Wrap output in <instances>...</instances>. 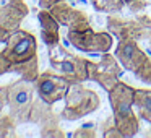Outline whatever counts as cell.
Wrapping results in <instances>:
<instances>
[{
	"mask_svg": "<svg viewBox=\"0 0 151 138\" xmlns=\"http://www.w3.org/2000/svg\"><path fill=\"white\" fill-rule=\"evenodd\" d=\"M104 137H106V138H111V137H112V138H125L124 133H122V132L119 130L115 125H112V127L106 128V130H104Z\"/></svg>",
	"mask_w": 151,
	"mask_h": 138,
	"instance_id": "cell-20",
	"label": "cell"
},
{
	"mask_svg": "<svg viewBox=\"0 0 151 138\" xmlns=\"http://www.w3.org/2000/svg\"><path fill=\"white\" fill-rule=\"evenodd\" d=\"M124 2H125L127 5H130V4H133V2H137V0H124Z\"/></svg>",
	"mask_w": 151,
	"mask_h": 138,
	"instance_id": "cell-24",
	"label": "cell"
},
{
	"mask_svg": "<svg viewBox=\"0 0 151 138\" xmlns=\"http://www.w3.org/2000/svg\"><path fill=\"white\" fill-rule=\"evenodd\" d=\"M73 137L75 138H94L96 137V132H94V127H93L91 124L89 125H83V127L76 128V132L73 133Z\"/></svg>",
	"mask_w": 151,
	"mask_h": 138,
	"instance_id": "cell-18",
	"label": "cell"
},
{
	"mask_svg": "<svg viewBox=\"0 0 151 138\" xmlns=\"http://www.w3.org/2000/svg\"><path fill=\"white\" fill-rule=\"evenodd\" d=\"M109 94V102L112 107L114 125L124 133V137H133L140 130V120L133 114L135 106V88L124 81L112 86Z\"/></svg>",
	"mask_w": 151,
	"mask_h": 138,
	"instance_id": "cell-2",
	"label": "cell"
},
{
	"mask_svg": "<svg viewBox=\"0 0 151 138\" xmlns=\"http://www.w3.org/2000/svg\"><path fill=\"white\" fill-rule=\"evenodd\" d=\"M114 55L125 70L132 72L140 81L151 85V59L138 46V41L120 39Z\"/></svg>",
	"mask_w": 151,
	"mask_h": 138,
	"instance_id": "cell-5",
	"label": "cell"
},
{
	"mask_svg": "<svg viewBox=\"0 0 151 138\" xmlns=\"http://www.w3.org/2000/svg\"><path fill=\"white\" fill-rule=\"evenodd\" d=\"M68 41L75 49L86 54H104L112 49V34L109 33H94L91 28L85 31H70Z\"/></svg>",
	"mask_w": 151,
	"mask_h": 138,
	"instance_id": "cell-9",
	"label": "cell"
},
{
	"mask_svg": "<svg viewBox=\"0 0 151 138\" xmlns=\"http://www.w3.org/2000/svg\"><path fill=\"white\" fill-rule=\"evenodd\" d=\"M60 2H63V0H39V7H41V10H50V8L55 7Z\"/></svg>",
	"mask_w": 151,
	"mask_h": 138,
	"instance_id": "cell-22",
	"label": "cell"
},
{
	"mask_svg": "<svg viewBox=\"0 0 151 138\" xmlns=\"http://www.w3.org/2000/svg\"><path fill=\"white\" fill-rule=\"evenodd\" d=\"M146 137H151V132H150V133H148V135H146Z\"/></svg>",
	"mask_w": 151,
	"mask_h": 138,
	"instance_id": "cell-26",
	"label": "cell"
},
{
	"mask_svg": "<svg viewBox=\"0 0 151 138\" xmlns=\"http://www.w3.org/2000/svg\"><path fill=\"white\" fill-rule=\"evenodd\" d=\"M60 119H62L60 115L54 114L52 117H49L46 122H42V124L39 125L41 127V137H44V138H63L65 137L63 130L59 125Z\"/></svg>",
	"mask_w": 151,
	"mask_h": 138,
	"instance_id": "cell-15",
	"label": "cell"
},
{
	"mask_svg": "<svg viewBox=\"0 0 151 138\" xmlns=\"http://www.w3.org/2000/svg\"><path fill=\"white\" fill-rule=\"evenodd\" d=\"M101 107V98L96 91L88 89L81 83H70L65 94V107L60 112V117L65 120H78L93 114Z\"/></svg>",
	"mask_w": 151,
	"mask_h": 138,
	"instance_id": "cell-4",
	"label": "cell"
},
{
	"mask_svg": "<svg viewBox=\"0 0 151 138\" xmlns=\"http://www.w3.org/2000/svg\"><path fill=\"white\" fill-rule=\"evenodd\" d=\"M135 107L138 115L151 125V89H135Z\"/></svg>",
	"mask_w": 151,
	"mask_h": 138,
	"instance_id": "cell-14",
	"label": "cell"
},
{
	"mask_svg": "<svg viewBox=\"0 0 151 138\" xmlns=\"http://www.w3.org/2000/svg\"><path fill=\"white\" fill-rule=\"evenodd\" d=\"M122 67L119 65V60L115 55L109 52L101 54V59L98 62H88V80L96 81L104 91H111L112 86L120 81Z\"/></svg>",
	"mask_w": 151,
	"mask_h": 138,
	"instance_id": "cell-8",
	"label": "cell"
},
{
	"mask_svg": "<svg viewBox=\"0 0 151 138\" xmlns=\"http://www.w3.org/2000/svg\"><path fill=\"white\" fill-rule=\"evenodd\" d=\"M5 59L12 63V73L21 78L36 81L39 76L37 67V39L26 29H15L10 33L2 49Z\"/></svg>",
	"mask_w": 151,
	"mask_h": 138,
	"instance_id": "cell-1",
	"label": "cell"
},
{
	"mask_svg": "<svg viewBox=\"0 0 151 138\" xmlns=\"http://www.w3.org/2000/svg\"><path fill=\"white\" fill-rule=\"evenodd\" d=\"M88 2H91L94 10L102 13H119L125 5L124 0H88Z\"/></svg>",
	"mask_w": 151,
	"mask_h": 138,
	"instance_id": "cell-16",
	"label": "cell"
},
{
	"mask_svg": "<svg viewBox=\"0 0 151 138\" xmlns=\"http://www.w3.org/2000/svg\"><path fill=\"white\" fill-rule=\"evenodd\" d=\"M41 23V36L47 47L60 44V23L50 15L49 10H41L37 13Z\"/></svg>",
	"mask_w": 151,
	"mask_h": 138,
	"instance_id": "cell-13",
	"label": "cell"
},
{
	"mask_svg": "<svg viewBox=\"0 0 151 138\" xmlns=\"http://www.w3.org/2000/svg\"><path fill=\"white\" fill-rule=\"evenodd\" d=\"M28 13L29 8L24 0H0V24L10 31L18 29Z\"/></svg>",
	"mask_w": 151,
	"mask_h": 138,
	"instance_id": "cell-12",
	"label": "cell"
},
{
	"mask_svg": "<svg viewBox=\"0 0 151 138\" xmlns=\"http://www.w3.org/2000/svg\"><path fill=\"white\" fill-rule=\"evenodd\" d=\"M7 89H8V85H0V114L7 106Z\"/></svg>",
	"mask_w": 151,
	"mask_h": 138,
	"instance_id": "cell-21",
	"label": "cell"
},
{
	"mask_svg": "<svg viewBox=\"0 0 151 138\" xmlns=\"http://www.w3.org/2000/svg\"><path fill=\"white\" fill-rule=\"evenodd\" d=\"M7 73H12V63L5 59L4 52H2V49H0V76L7 75Z\"/></svg>",
	"mask_w": 151,
	"mask_h": 138,
	"instance_id": "cell-19",
	"label": "cell"
},
{
	"mask_svg": "<svg viewBox=\"0 0 151 138\" xmlns=\"http://www.w3.org/2000/svg\"><path fill=\"white\" fill-rule=\"evenodd\" d=\"M17 120L10 114H0V138H13L17 137Z\"/></svg>",
	"mask_w": 151,
	"mask_h": 138,
	"instance_id": "cell-17",
	"label": "cell"
},
{
	"mask_svg": "<svg viewBox=\"0 0 151 138\" xmlns=\"http://www.w3.org/2000/svg\"><path fill=\"white\" fill-rule=\"evenodd\" d=\"M10 33L12 31L8 29V28H5V26L0 24V42H5V41L8 39V36H10Z\"/></svg>",
	"mask_w": 151,
	"mask_h": 138,
	"instance_id": "cell-23",
	"label": "cell"
},
{
	"mask_svg": "<svg viewBox=\"0 0 151 138\" xmlns=\"http://www.w3.org/2000/svg\"><path fill=\"white\" fill-rule=\"evenodd\" d=\"M49 62L54 70L65 76L70 83H81L88 80V59L68 52L63 46L57 44L49 47Z\"/></svg>",
	"mask_w": 151,
	"mask_h": 138,
	"instance_id": "cell-6",
	"label": "cell"
},
{
	"mask_svg": "<svg viewBox=\"0 0 151 138\" xmlns=\"http://www.w3.org/2000/svg\"><path fill=\"white\" fill-rule=\"evenodd\" d=\"M150 49H151V37H150Z\"/></svg>",
	"mask_w": 151,
	"mask_h": 138,
	"instance_id": "cell-25",
	"label": "cell"
},
{
	"mask_svg": "<svg viewBox=\"0 0 151 138\" xmlns=\"http://www.w3.org/2000/svg\"><path fill=\"white\" fill-rule=\"evenodd\" d=\"M36 93L44 102L54 106L60 99H65V94L68 91L70 81L59 73L42 72L36 78Z\"/></svg>",
	"mask_w": 151,
	"mask_h": 138,
	"instance_id": "cell-10",
	"label": "cell"
},
{
	"mask_svg": "<svg viewBox=\"0 0 151 138\" xmlns=\"http://www.w3.org/2000/svg\"><path fill=\"white\" fill-rule=\"evenodd\" d=\"M50 15L60 23V26H67L70 31H85L91 28L89 24V18L86 17L85 12L76 10L70 4H67V0L57 4L55 7L50 8Z\"/></svg>",
	"mask_w": 151,
	"mask_h": 138,
	"instance_id": "cell-11",
	"label": "cell"
},
{
	"mask_svg": "<svg viewBox=\"0 0 151 138\" xmlns=\"http://www.w3.org/2000/svg\"><path fill=\"white\" fill-rule=\"evenodd\" d=\"M34 91L36 83L26 78H18L10 83L7 89V106L8 114L17 120V124H28L31 122V114L34 107Z\"/></svg>",
	"mask_w": 151,
	"mask_h": 138,
	"instance_id": "cell-3",
	"label": "cell"
},
{
	"mask_svg": "<svg viewBox=\"0 0 151 138\" xmlns=\"http://www.w3.org/2000/svg\"><path fill=\"white\" fill-rule=\"evenodd\" d=\"M107 28L115 39H150L151 37V18L148 15H137L132 18L107 17Z\"/></svg>",
	"mask_w": 151,
	"mask_h": 138,
	"instance_id": "cell-7",
	"label": "cell"
}]
</instances>
